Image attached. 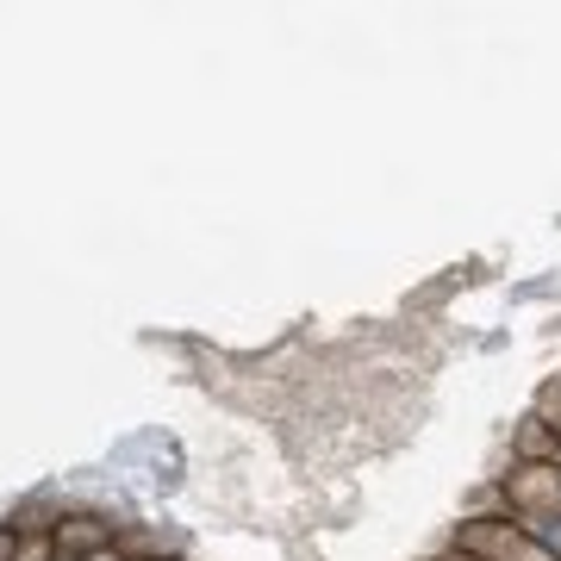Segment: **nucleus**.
Masks as SVG:
<instances>
[{"instance_id": "nucleus-1", "label": "nucleus", "mask_w": 561, "mask_h": 561, "mask_svg": "<svg viewBox=\"0 0 561 561\" xmlns=\"http://www.w3.org/2000/svg\"><path fill=\"white\" fill-rule=\"evenodd\" d=\"M512 512H518V524L561 512V461H524L512 474Z\"/></svg>"}, {"instance_id": "nucleus-2", "label": "nucleus", "mask_w": 561, "mask_h": 561, "mask_svg": "<svg viewBox=\"0 0 561 561\" xmlns=\"http://www.w3.org/2000/svg\"><path fill=\"white\" fill-rule=\"evenodd\" d=\"M524 530H530V542H537V549H549V556L561 561V512H549V518H530Z\"/></svg>"}, {"instance_id": "nucleus-3", "label": "nucleus", "mask_w": 561, "mask_h": 561, "mask_svg": "<svg viewBox=\"0 0 561 561\" xmlns=\"http://www.w3.org/2000/svg\"><path fill=\"white\" fill-rule=\"evenodd\" d=\"M13 561H57V542H50V537H25Z\"/></svg>"}, {"instance_id": "nucleus-4", "label": "nucleus", "mask_w": 561, "mask_h": 561, "mask_svg": "<svg viewBox=\"0 0 561 561\" xmlns=\"http://www.w3.org/2000/svg\"><path fill=\"white\" fill-rule=\"evenodd\" d=\"M20 542H25L20 524H0V561H13V556H20Z\"/></svg>"}, {"instance_id": "nucleus-5", "label": "nucleus", "mask_w": 561, "mask_h": 561, "mask_svg": "<svg viewBox=\"0 0 561 561\" xmlns=\"http://www.w3.org/2000/svg\"><path fill=\"white\" fill-rule=\"evenodd\" d=\"M556 437H561V424H556Z\"/></svg>"}]
</instances>
